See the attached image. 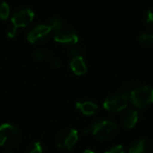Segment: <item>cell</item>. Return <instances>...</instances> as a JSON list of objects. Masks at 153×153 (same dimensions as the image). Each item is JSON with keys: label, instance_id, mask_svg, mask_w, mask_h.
<instances>
[{"label": "cell", "instance_id": "30bf717a", "mask_svg": "<svg viewBox=\"0 0 153 153\" xmlns=\"http://www.w3.org/2000/svg\"><path fill=\"white\" fill-rule=\"evenodd\" d=\"M129 153H153V142L149 139L137 140L131 145Z\"/></svg>", "mask_w": 153, "mask_h": 153}, {"label": "cell", "instance_id": "44dd1931", "mask_svg": "<svg viewBox=\"0 0 153 153\" xmlns=\"http://www.w3.org/2000/svg\"><path fill=\"white\" fill-rule=\"evenodd\" d=\"M82 153H95L94 152H92V151H91V150H86V151H84Z\"/></svg>", "mask_w": 153, "mask_h": 153}, {"label": "cell", "instance_id": "d6986e66", "mask_svg": "<svg viewBox=\"0 0 153 153\" xmlns=\"http://www.w3.org/2000/svg\"><path fill=\"white\" fill-rule=\"evenodd\" d=\"M70 54L73 56V57L78 56H80V49L79 48H72V50L70 51Z\"/></svg>", "mask_w": 153, "mask_h": 153}, {"label": "cell", "instance_id": "7c38bea8", "mask_svg": "<svg viewBox=\"0 0 153 153\" xmlns=\"http://www.w3.org/2000/svg\"><path fill=\"white\" fill-rule=\"evenodd\" d=\"M76 108L85 116H91L97 112L98 106L92 101L84 100V101L77 102L76 103Z\"/></svg>", "mask_w": 153, "mask_h": 153}, {"label": "cell", "instance_id": "ba28073f", "mask_svg": "<svg viewBox=\"0 0 153 153\" xmlns=\"http://www.w3.org/2000/svg\"><path fill=\"white\" fill-rule=\"evenodd\" d=\"M51 31V27L50 25L47 24H39L34 27L27 35V39L29 42L35 44L38 43L41 40H43L48 33Z\"/></svg>", "mask_w": 153, "mask_h": 153}, {"label": "cell", "instance_id": "3957f363", "mask_svg": "<svg viewBox=\"0 0 153 153\" xmlns=\"http://www.w3.org/2000/svg\"><path fill=\"white\" fill-rule=\"evenodd\" d=\"M129 100L138 108H144L153 104V88L151 86H140L129 93Z\"/></svg>", "mask_w": 153, "mask_h": 153}, {"label": "cell", "instance_id": "7a4b0ae2", "mask_svg": "<svg viewBox=\"0 0 153 153\" xmlns=\"http://www.w3.org/2000/svg\"><path fill=\"white\" fill-rule=\"evenodd\" d=\"M85 133L91 134L98 140L109 141L117 134V126L113 121L100 119L96 121L89 129L85 130Z\"/></svg>", "mask_w": 153, "mask_h": 153}, {"label": "cell", "instance_id": "9c48e42d", "mask_svg": "<svg viewBox=\"0 0 153 153\" xmlns=\"http://www.w3.org/2000/svg\"><path fill=\"white\" fill-rule=\"evenodd\" d=\"M139 120L138 112L134 109H126L125 110L120 117L121 125L126 129H132L134 128Z\"/></svg>", "mask_w": 153, "mask_h": 153}, {"label": "cell", "instance_id": "8fae6325", "mask_svg": "<svg viewBox=\"0 0 153 153\" xmlns=\"http://www.w3.org/2000/svg\"><path fill=\"white\" fill-rule=\"evenodd\" d=\"M70 67H71V70L76 75H82V74H86V72H87L86 63H85L83 57L81 56H74L72 58V60L70 62Z\"/></svg>", "mask_w": 153, "mask_h": 153}, {"label": "cell", "instance_id": "9a60e30c", "mask_svg": "<svg viewBox=\"0 0 153 153\" xmlns=\"http://www.w3.org/2000/svg\"><path fill=\"white\" fill-rule=\"evenodd\" d=\"M144 21L146 25L149 27L150 30H152L153 31V10L152 9H149L146 11L145 15H144Z\"/></svg>", "mask_w": 153, "mask_h": 153}, {"label": "cell", "instance_id": "5b68a950", "mask_svg": "<svg viewBox=\"0 0 153 153\" xmlns=\"http://www.w3.org/2000/svg\"><path fill=\"white\" fill-rule=\"evenodd\" d=\"M34 13L32 10L29 8L22 9L15 13V14L12 18L13 27L7 32V36L9 38H13L16 34V30L19 28H24L33 20Z\"/></svg>", "mask_w": 153, "mask_h": 153}, {"label": "cell", "instance_id": "6da1fadb", "mask_svg": "<svg viewBox=\"0 0 153 153\" xmlns=\"http://www.w3.org/2000/svg\"><path fill=\"white\" fill-rule=\"evenodd\" d=\"M50 27L54 30V39L56 42L67 46H72L78 42L79 38L76 31L73 28L65 25L60 18H52Z\"/></svg>", "mask_w": 153, "mask_h": 153}, {"label": "cell", "instance_id": "ffe728a7", "mask_svg": "<svg viewBox=\"0 0 153 153\" xmlns=\"http://www.w3.org/2000/svg\"><path fill=\"white\" fill-rule=\"evenodd\" d=\"M52 65H53V66H54L55 68H59V67H61V62H60L59 60H57V59H55V60L53 61Z\"/></svg>", "mask_w": 153, "mask_h": 153}, {"label": "cell", "instance_id": "4fadbf2b", "mask_svg": "<svg viewBox=\"0 0 153 153\" xmlns=\"http://www.w3.org/2000/svg\"><path fill=\"white\" fill-rule=\"evenodd\" d=\"M139 42L145 47L153 46V34L152 33H142L139 38Z\"/></svg>", "mask_w": 153, "mask_h": 153}, {"label": "cell", "instance_id": "7402d4cb", "mask_svg": "<svg viewBox=\"0 0 153 153\" xmlns=\"http://www.w3.org/2000/svg\"><path fill=\"white\" fill-rule=\"evenodd\" d=\"M5 153H11V152H5Z\"/></svg>", "mask_w": 153, "mask_h": 153}, {"label": "cell", "instance_id": "ac0fdd59", "mask_svg": "<svg viewBox=\"0 0 153 153\" xmlns=\"http://www.w3.org/2000/svg\"><path fill=\"white\" fill-rule=\"evenodd\" d=\"M105 153H126L124 147L122 145H116L109 150H108Z\"/></svg>", "mask_w": 153, "mask_h": 153}, {"label": "cell", "instance_id": "52a82bcc", "mask_svg": "<svg viewBox=\"0 0 153 153\" xmlns=\"http://www.w3.org/2000/svg\"><path fill=\"white\" fill-rule=\"evenodd\" d=\"M78 139V132L75 129L67 128L58 134L56 137V145L61 150L71 151L77 143Z\"/></svg>", "mask_w": 153, "mask_h": 153}, {"label": "cell", "instance_id": "2e32d148", "mask_svg": "<svg viewBox=\"0 0 153 153\" xmlns=\"http://www.w3.org/2000/svg\"><path fill=\"white\" fill-rule=\"evenodd\" d=\"M48 56H49V52L45 49H39V50H37L34 52V57L39 61L45 60Z\"/></svg>", "mask_w": 153, "mask_h": 153}, {"label": "cell", "instance_id": "e0dca14e", "mask_svg": "<svg viewBox=\"0 0 153 153\" xmlns=\"http://www.w3.org/2000/svg\"><path fill=\"white\" fill-rule=\"evenodd\" d=\"M28 153H42V146H41V143L39 142H37V143H34L30 150Z\"/></svg>", "mask_w": 153, "mask_h": 153}, {"label": "cell", "instance_id": "8992f818", "mask_svg": "<svg viewBox=\"0 0 153 153\" xmlns=\"http://www.w3.org/2000/svg\"><path fill=\"white\" fill-rule=\"evenodd\" d=\"M128 100H129L128 93H125V92L115 93L108 96L105 100L103 103V107L107 111L116 114L124 110L126 108Z\"/></svg>", "mask_w": 153, "mask_h": 153}, {"label": "cell", "instance_id": "5bb4252c", "mask_svg": "<svg viewBox=\"0 0 153 153\" xmlns=\"http://www.w3.org/2000/svg\"><path fill=\"white\" fill-rule=\"evenodd\" d=\"M9 13H10L9 5L5 2L0 3V19L4 21L6 20L9 16Z\"/></svg>", "mask_w": 153, "mask_h": 153}, {"label": "cell", "instance_id": "277c9868", "mask_svg": "<svg viewBox=\"0 0 153 153\" xmlns=\"http://www.w3.org/2000/svg\"><path fill=\"white\" fill-rule=\"evenodd\" d=\"M22 134L13 125L4 124L0 126V146L13 148L20 144Z\"/></svg>", "mask_w": 153, "mask_h": 153}]
</instances>
